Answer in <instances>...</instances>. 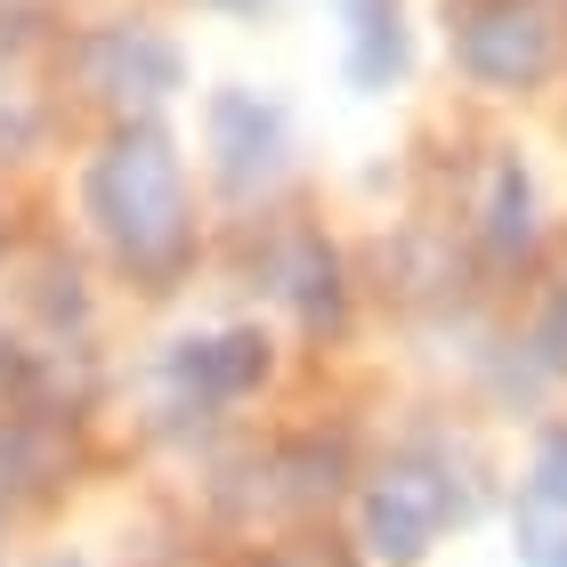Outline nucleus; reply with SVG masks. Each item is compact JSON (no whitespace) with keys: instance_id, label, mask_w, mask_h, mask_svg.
I'll return each mask as SVG.
<instances>
[{"instance_id":"1","label":"nucleus","mask_w":567,"mask_h":567,"mask_svg":"<svg viewBox=\"0 0 567 567\" xmlns=\"http://www.w3.org/2000/svg\"><path fill=\"white\" fill-rule=\"evenodd\" d=\"M437 519H446V486L422 478V471H398L373 495V544L390 551V559H414L430 535H437Z\"/></svg>"},{"instance_id":"2","label":"nucleus","mask_w":567,"mask_h":567,"mask_svg":"<svg viewBox=\"0 0 567 567\" xmlns=\"http://www.w3.org/2000/svg\"><path fill=\"white\" fill-rule=\"evenodd\" d=\"M535 503L567 511V437H551V446H544V462H535Z\"/></svg>"}]
</instances>
